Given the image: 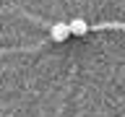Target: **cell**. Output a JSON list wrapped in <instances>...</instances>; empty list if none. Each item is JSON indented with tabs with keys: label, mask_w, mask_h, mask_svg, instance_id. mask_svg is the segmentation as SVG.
Here are the masks:
<instances>
[{
	"label": "cell",
	"mask_w": 125,
	"mask_h": 117,
	"mask_svg": "<svg viewBox=\"0 0 125 117\" xmlns=\"http://www.w3.org/2000/svg\"><path fill=\"white\" fill-rule=\"evenodd\" d=\"M86 31H89V23L83 18H76V21H70V34L73 37H83Z\"/></svg>",
	"instance_id": "7a4b0ae2"
},
{
	"label": "cell",
	"mask_w": 125,
	"mask_h": 117,
	"mask_svg": "<svg viewBox=\"0 0 125 117\" xmlns=\"http://www.w3.org/2000/svg\"><path fill=\"white\" fill-rule=\"evenodd\" d=\"M50 37H52V42H65L70 37V23H55L50 29Z\"/></svg>",
	"instance_id": "6da1fadb"
}]
</instances>
